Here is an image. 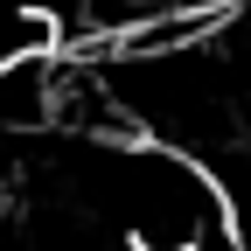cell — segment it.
Listing matches in <instances>:
<instances>
[{
    "mask_svg": "<svg viewBox=\"0 0 251 251\" xmlns=\"http://www.w3.org/2000/svg\"><path fill=\"white\" fill-rule=\"evenodd\" d=\"M196 251H244V237H237V230H230V224H224V230H209V237H202V244H196Z\"/></svg>",
    "mask_w": 251,
    "mask_h": 251,
    "instance_id": "1",
    "label": "cell"
},
{
    "mask_svg": "<svg viewBox=\"0 0 251 251\" xmlns=\"http://www.w3.org/2000/svg\"><path fill=\"white\" fill-rule=\"evenodd\" d=\"M202 7H224V14H251V0H202Z\"/></svg>",
    "mask_w": 251,
    "mask_h": 251,
    "instance_id": "2",
    "label": "cell"
}]
</instances>
